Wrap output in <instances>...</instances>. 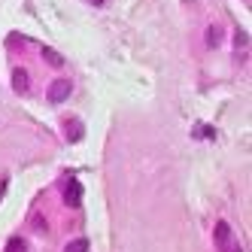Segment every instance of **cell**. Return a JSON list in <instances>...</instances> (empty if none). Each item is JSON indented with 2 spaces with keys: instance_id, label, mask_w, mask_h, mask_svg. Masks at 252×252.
<instances>
[{
  "instance_id": "cell-11",
  "label": "cell",
  "mask_w": 252,
  "mask_h": 252,
  "mask_svg": "<svg viewBox=\"0 0 252 252\" xmlns=\"http://www.w3.org/2000/svg\"><path fill=\"white\" fill-rule=\"evenodd\" d=\"M92 3H97V6H100V3H103V0H92Z\"/></svg>"
},
{
  "instance_id": "cell-2",
  "label": "cell",
  "mask_w": 252,
  "mask_h": 252,
  "mask_svg": "<svg viewBox=\"0 0 252 252\" xmlns=\"http://www.w3.org/2000/svg\"><path fill=\"white\" fill-rule=\"evenodd\" d=\"M70 97V79H55V82H52L49 85V103H64Z\"/></svg>"
},
{
  "instance_id": "cell-5",
  "label": "cell",
  "mask_w": 252,
  "mask_h": 252,
  "mask_svg": "<svg viewBox=\"0 0 252 252\" xmlns=\"http://www.w3.org/2000/svg\"><path fill=\"white\" fill-rule=\"evenodd\" d=\"M12 85H15V92H28V73L25 70H15L12 73Z\"/></svg>"
},
{
  "instance_id": "cell-3",
  "label": "cell",
  "mask_w": 252,
  "mask_h": 252,
  "mask_svg": "<svg viewBox=\"0 0 252 252\" xmlns=\"http://www.w3.org/2000/svg\"><path fill=\"white\" fill-rule=\"evenodd\" d=\"M64 201H67L70 207H79V204H82V186H79V179H70V183H67Z\"/></svg>"
},
{
  "instance_id": "cell-6",
  "label": "cell",
  "mask_w": 252,
  "mask_h": 252,
  "mask_svg": "<svg viewBox=\"0 0 252 252\" xmlns=\"http://www.w3.org/2000/svg\"><path fill=\"white\" fill-rule=\"evenodd\" d=\"M64 252H88V240H85V237H79V240H70V243L64 246Z\"/></svg>"
},
{
  "instance_id": "cell-9",
  "label": "cell",
  "mask_w": 252,
  "mask_h": 252,
  "mask_svg": "<svg viewBox=\"0 0 252 252\" xmlns=\"http://www.w3.org/2000/svg\"><path fill=\"white\" fill-rule=\"evenodd\" d=\"M207 43H210V46H219V43H222V31H219V28H210V31H207Z\"/></svg>"
},
{
  "instance_id": "cell-10",
  "label": "cell",
  "mask_w": 252,
  "mask_h": 252,
  "mask_svg": "<svg viewBox=\"0 0 252 252\" xmlns=\"http://www.w3.org/2000/svg\"><path fill=\"white\" fill-rule=\"evenodd\" d=\"M6 186H9V179H0V197L6 194Z\"/></svg>"
},
{
  "instance_id": "cell-7",
  "label": "cell",
  "mask_w": 252,
  "mask_h": 252,
  "mask_svg": "<svg viewBox=\"0 0 252 252\" xmlns=\"http://www.w3.org/2000/svg\"><path fill=\"white\" fill-rule=\"evenodd\" d=\"M43 58H46V61H49L52 67H61V64H64V58L58 55V52H55V49H43Z\"/></svg>"
},
{
  "instance_id": "cell-8",
  "label": "cell",
  "mask_w": 252,
  "mask_h": 252,
  "mask_svg": "<svg viewBox=\"0 0 252 252\" xmlns=\"http://www.w3.org/2000/svg\"><path fill=\"white\" fill-rule=\"evenodd\" d=\"M6 252H28V243H25L22 237H12V240L6 243Z\"/></svg>"
},
{
  "instance_id": "cell-4",
  "label": "cell",
  "mask_w": 252,
  "mask_h": 252,
  "mask_svg": "<svg viewBox=\"0 0 252 252\" xmlns=\"http://www.w3.org/2000/svg\"><path fill=\"white\" fill-rule=\"evenodd\" d=\"M82 137H85L82 122H79V119H70V122H67V140H70V143H79Z\"/></svg>"
},
{
  "instance_id": "cell-1",
  "label": "cell",
  "mask_w": 252,
  "mask_h": 252,
  "mask_svg": "<svg viewBox=\"0 0 252 252\" xmlns=\"http://www.w3.org/2000/svg\"><path fill=\"white\" fill-rule=\"evenodd\" d=\"M213 237H216V246H219V252H243V249H240V240L234 237V228H231L228 222H216Z\"/></svg>"
}]
</instances>
